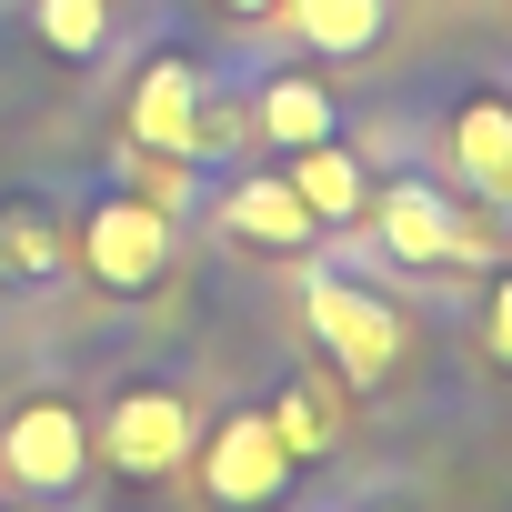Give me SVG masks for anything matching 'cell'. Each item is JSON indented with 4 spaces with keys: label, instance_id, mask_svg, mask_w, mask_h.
I'll list each match as a JSON object with an SVG mask.
<instances>
[{
    "label": "cell",
    "instance_id": "10",
    "mask_svg": "<svg viewBox=\"0 0 512 512\" xmlns=\"http://www.w3.org/2000/svg\"><path fill=\"white\" fill-rule=\"evenodd\" d=\"M342 131V91L322 61H292V71H262L251 81V141L272 151H302V141H332Z\"/></svg>",
    "mask_w": 512,
    "mask_h": 512
},
{
    "label": "cell",
    "instance_id": "20",
    "mask_svg": "<svg viewBox=\"0 0 512 512\" xmlns=\"http://www.w3.org/2000/svg\"><path fill=\"white\" fill-rule=\"evenodd\" d=\"M0 512H11V502H0Z\"/></svg>",
    "mask_w": 512,
    "mask_h": 512
},
{
    "label": "cell",
    "instance_id": "19",
    "mask_svg": "<svg viewBox=\"0 0 512 512\" xmlns=\"http://www.w3.org/2000/svg\"><path fill=\"white\" fill-rule=\"evenodd\" d=\"M362 512H402V502H362Z\"/></svg>",
    "mask_w": 512,
    "mask_h": 512
},
{
    "label": "cell",
    "instance_id": "6",
    "mask_svg": "<svg viewBox=\"0 0 512 512\" xmlns=\"http://www.w3.org/2000/svg\"><path fill=\"white\" fill-rule=\"evenodd\" d=\"M191 392L181 382H121L101 412H91V472H111L121 492H171L181 462H191Z\"/></svg>",
    "mask_w": 512,
    "mask_h": 512
},
{
    "label": "cell",
    "instance_id": "7",
    "mask_svg": "<svg viewBox=\"0 0 512 512\" xmlns=\"http://www.w3.org/2000/svg\"><path fill=\"white\" fill-rule=\"evenodd\" d=\"M0 492H21V502H81L91 492V412L71 392H21L0 412Z\"/></svg>",
    "mask_w": 512,
    "mask_h": 512
},
{
    "label": "cell",
    "instance_id": "16",
    "mask_svg": "<svg viewBox=\"0 0 512 512\" xmlns=\"http://www.w3.org/2000/svg\"><path fill=\"white\" fill-rule=\"evenodd\" d=\"M121 191H141L151 211L191 221V211H201V191H211V171H201V161H171V151H141V141H121Z\"/></svg>",
    "mask_w": 512,
    "mask_h": 512
},
{
    "label": "cell",
    "instance_id": "8",
    "mask_svg": "<svg viewBox=\"0 0 512 512\" xmlns=\"http://www.w3.org/2000/svg\"><path fill=\"white\" fill-rule=\"evenodd\" d=\"M442 181L482 221H512V81H472L442 111Z\"/></svg>",
    "mask_w": 512,
    "mask_h": 512
},
{
    "label": "cell",
    "instance_id": "1",
    "mask_svg": "<svg viewBox=\"0 0 512 512\" xmlns=\"http://www.w3.org/2000/svg\"><path fill=\"white\" fill-rule=\"evenodd\" d=\"M71 272H81L91 292H111V302H151V292H171V272H181V221L151 211L141 191L101 181V191L71 211Z\"/></svg>",
    "mask_w": 512,
    "mask_h": 512
},
{
    "label": "cell",
    "instance_id": "18",
    "mask_svg": "<svg viewBox=\"0 0 512 512\" xmlns=\"http://www.w3.org/2000/svg\"><path fill=\"white\" fill-rule=\"evenodd\" d=\"M221 11H231V21H272V0H221Z\"/></svg>",
    "mask_w": 512,
    "mask_h": 512
},
{
    "label": "cell",
    "instance_id": "9",
    "mask_svg": "<svg viewBox=\"0 0 512 512\" xmlns=\"http://www.w3.org/2000/svg\"><path fill=\"white\" fill-rule=\"evenodd\" d=\"M201 221L231 241V251H262V262H302V251H322V221L302 211V191L262 161H241L231 181L201 191Z\"/></svg>",
    "mask_w": 512,
    "mask_h": 512
},
{
    "label": "cell",
    "instance_id": "2",
    "mask_svg": "<svg viewBox=\"0 0 512 512\" xmlns=\"http://www.w3.org/2000/svg\"><path fill=\"white\" fill-rule=\"evenodd\" d=\"M302 332L322 342V362H332L352 392H392V372H402V352H412L402 302H392L382 282L342 272V262H312V251H302Z\"/></svg>",
    "mask_w": 512,
    "mask_h": 512
},
{
    "label": "cell",
    "instance_id": "17",
    "mask_svg": "<svg viewBox=\"0 0 512 512\" xmlns=\"http://www.w3.org/2000/svg\"><path fill=\"white\" fill-rule=\"evenodd\" d=\"M482 362L512 382V262L492 272V292H482Z\"/></svg>",
    "mask_w": 512,
    "mask_h": 512
},
{
    "label": "cell",
    "instance_id": "13",
    "mask_svg": "<svg viewBox=\"0 0 512 512\" xmlns=\"http://www.w3.org/2000/svg\"><path fill=\"white\" fill-rule=\"evenodd\" d=\"M272 21H282L322 71H342V61H372V51H382L392 0H272Z\"/></svg>",
    "mask_w": 512,
    "mask_h": 512
},
{
    "label": "cell",
    "instance_id": "11",
    "mask_svg": "<svg viewBox=\"0 0 512 512\" xmlns=\"http://www.w3.org/2000/svg\"><path fill=\"white\" fill-rule=\"evenodd\" d=\"M282 181L302 191V211H312L322 231H362V201H372V161L352 151V131H332V141H302V151H282Z\"/></svg>",
    "mask_w": 512,
    "mask_h": 512
},
{
    "label": "cell",
    "instance_id": "15",
    "mask_svg": "<svg viewBox=\"0 0 512 512\" xmlns=\"http://www.w3.org/2000/svg\"><path fill=\"white\" fill-rule=\"evenodd\" d=\"M31 41H41L61 71H91V61H111L121 11H111V0H31Z\"/></svg>",
    "mask_w": 512,
    "mask_h": 512
},
{
    "label": "cell",
    "instance_id": "5",
    "mask_svg": "<svg viewBox=\"0 0 512 512\" xmlns=\"http://www.w3.org/2000/svg\"><path fill=\"white\" fill-rule=\"evenodd\" d=\"M181 482L201 492V512H292L302 462L282 452V432H272L262 402H231V412H211V422L191 432Z\"/></svg>",
    "mask_w": 512,
    "mask_h": 512
},
{
    "label": "cell",
    "instance_id": "14",
    "mask_svg": "<svg viewBox=\"0 0 512 512\" xmlns=\"http://www.w3.org/2000/svg\"><path fill=\"white\" fill-rule=\"evenodd\" d=\"M262 412H272V432H282V452H292L302 472L342 452V422H332V402H322V372H282V382L262 392Z\"/></svg>",
    "mask_w": 512,
    "mask_h": 512
},
{
    "label": "cell",
    "instance_id": "12",
    "mask_svg": "<svg viewBox=\"0 0 512 512\" xmlns=\"http://www.w3.org/2000/svg\"><path fill=\"white\" fill-rule=\"evenodd\" d=\"M71 282V221L51 201H0V292H61Z\"/></svg>",
    "mask_w": 512,
    "mask_h": 512
},
{
    "label": "cell",
    "instance_id": "3",
    "mask_svg": "<svg viewBox=\"0 0 512 512\" xmlns=\"http://www.w3.org/2000/svg\"><path fill=\"white\" fill-rule=\"evenodd\" d=\"M362 231L382 241V262L402 272H492L502 251H492V221L452 191V181H382L372 171V201H362Z\"/></svg>",
    "mask_w": 512,
    "mask_h": 512
},
{
    "label": "cell",
    "instance_id": "4",
    "mask_svg": "<svg viewBox=\"0 0 512 512\" xmlns=\"http://www.w3.org/2000/svg\"><path fill=\"white\" fill-rule=\"evenodd\" d=\"M121 141L211 171V161L241 151V111H221V91H211V71H201L191 51H151V61L121 81Z\"/></svg>",
    "mask_w": 512,
    "mask_h": 512
}]
</instances>
